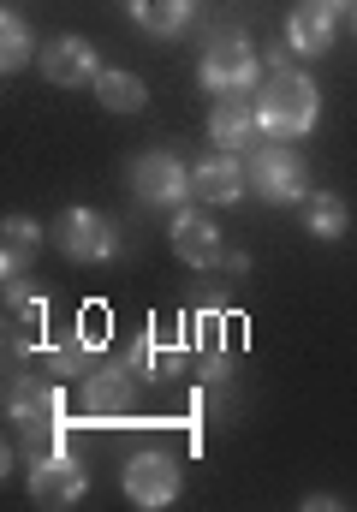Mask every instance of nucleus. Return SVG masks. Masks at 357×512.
I'll list each match as a JSON object with an SVG mask.
<instances>
[{
  "label": "nucleus",
  "instance_id": "obj_17",
  "mask_svg": "<svg viewBox=\"0 0 357 512\" xmlns=\"http://www.w3.org/2000/svg\"><path fill=\"white\" fill-rule=\"evenodd\" d=\"M96 96H102V108H114V114H137L149 90H143L137 72H102V78H96Z\"/></svg>",
  "mask_w": 357,
  "mask_h": 512
},
{
  "label": "nucleus",
  "instance_id": "obj_20",
  "mask_svg": "<svg viewBox=\"0 0 357 512\" xmlns=\"http://www.w3.org/2000/svg\"><path fill=\"white\" fill-rule=\"evenodd\" d=\"M352 24H357V12H352Z\"/></svg>",
  "mask_w": 357,
  "mask_h": 512
},
{
  "label": "nucleus",
  "instance_id": "obj_10",
  "mask_svg": "<svg viewBox=\"0 0 357 512\" xmlns=\"http://www.w3.org/2000/svg\"><path fill=\"white\" fill-rule=\"evenodd\" d=\"M173 256L191 262V268H215L221 262V227L203 209H179V221H173Z\"/></svg>",
  "mask_w": 357,
  "mask_h": 512
},
{
  "label": "nucleus",
  "instance_id": "obj_18",
  "mask_svg": "<svg viewBox=\"0 0 357 512\" xmlns=\"http://www.w3.org/2000/svg\"><path fill=\"white\" fill-rule=\"evenodd\" d=\"M304 221H310V233L316 239H346V227H352V215H346V203L340 197H304Z\"/></svg>",
  "mask_w": 357,
  "mask_h": 512
},
{
  "label": "nucleus",
  "instance_id": "obj_4",
  "mask_svg": "<svg viewBox=\"0 0 357 512\" xmlns=\"http://www.w3.org/2000/svg\"><path fill=\"white\" fill-rule=\"evenodd\" d=\"M256 72L262 66H256V48L244 36H215L203 54V90H215V96H244L256 84Z\"/></svg>",
  "mask_w": 357,
  "mask_h": 512
},
{
  "label": "nucleus",
  "instance_id": "obj_5",
  "mask_svg": "<svg viewBox=\"0 0 357 512\" xmlns=\"http://www.w3.org/2000/svg\"><path fill=\"white\" fill-rule=\"evenodd\" d=\"M250 179L268 203H298L304 197V161L286 149V143H262L250 149Z\"/></svg>",
  "mask_w": 357,
  "mask_h": 512
},
{
  "label": "nucleus",
  "instance_id": "obj_14",
  "mask_svg": "<svg viewBox=\"0 0 357 512\" xmlns=\"http://www.w3.org/2000/svg\"><path fill=\"white\" fill-rule=\"evenodd\" d=\"M131 18L149 36H185L197 18V0H131Z\"/></svg>",
  "mask_w": 357,
  "mask_h": 512
},
{
  "label": "nucleus",
  "instance_id": "obj_9",
  "mask_svg": "<svg viewBox=\"0 0 357 512\" xmlns=\"http://www.w3.org/2000/svg\"><path fill=\"white\" fill-rule=\"evenodd\" d=\"M36 60H42V78L60 84V90H66V84H90V78H102V72H96V48H90L84 36H54Z\"/></svg>",
  "mask_w": 357,
  "mask_h": 512
},
{
  "label": "nucleus",
  "instance_id": "obj_16",
  "mask_svg": "<svg viewBox=\"0 0 357 512\" xmlns=\"http://www.w3.org/2000/svg\"><path fill=\"white\" fill-rule=\"evenodd\" d=\"M30 54H36V48H30V24L6 6V12H0V72L12 78L18 66H30Z\"/></svg>",
  "mask_w": 357,
  "mask_h": 512
},
{
  "label": "nucleus",
  "instance_id": "obj_13",
  "mask_svg": "<svg viewBox=\"0 0 357 512\" xmlns=\"http://www.w3.org/2000/svg\"><path fill=\"white\" fill-rule=\"evenodd\" d=\"M286 42H292L298 54H328V48H334V12L316 6V0H304V6L286 18Z\"/></svg>",
  "mask_w": 357,
  "mask_h": 512
},
{
  "label": "nucleus",
  "instance_id": "obj_2",
  "mask_svg": "<svg viewBox=\"0 0 357 512\" xmlns=\"http://www.w3.org/2000/svg\"><path fill=\"white\" fill-rule=\"evenodd\" d=\"M179 489H185V471H179V459H167V453H137V459L125 465V501H131V507H143V512L173 507Z\"/></svg>",
  "mask_w": 357,
  "mask_h": 512
},
{
  "label": "nucleus",
  "instance_id": "obj_12",
  "mask_svg": "<svg viewBox=\"0 0 357 512\" xmlns=\"http://www.w3.org/2000/svg\"><path fill=\"white\" fill-rule=\"evenodd\" d=\"M256 131H262V120H256L250 102H238V96H221V102H215V114H209V137H215V143H227L238 155V149L256 143Z\"/></svg>",
  "mask_w": 357,
  "mask_h": 512
},
{
  "label": "nucleus",
  "instance_id": "obj_19",
  "mask_svg": "<svg viewBox=\"0 0 357 512\" xmlns=\"http://www.w3.org/2000/svg\"><path fill=\"white\" fill-rule=\"evenodd\" d=\"M316 6H328V12H340V6H346V0H316Z\"/></svg>",
  "mask_w": 357,
  "mask_h": 512
},
{
  "label": "nucleus",
  "instance_id": "obj_11",
  "mask_svg": "<svg viewBox=\"0 0 357 512\" xmlns=\"http://www.w3.org/2000/svg\"><path fill=\"white\" fill-rule=\"evenodd\" d=\"M191 185H197V197L203 203H238L244 197V167H238V155H209V161H197L191 167Z\"/></svg>",
  "mask_w": 357,
  "mask_h": 512
},
{
  "label": "nucleus",
  "instance_id": "obj_8",
  "mask_svg": "<svg viewBox=\"0 0 357 512\" xmlns=\"http://www.w3.org/2000/svg\"><path fill=\"white\" fill-rule=\"evenodd\" d=\"M6 411H12V423H24L30 435H42V429L60 423V387L36 382V376H18V382L6 387Z\"/></svg>",
  "mask_w": 357,
  "mask_h": 512
},
{
  "label": "nucleus",
  "instance_id": "obj_6",
  "mask_svg": "<svg viewBox=\"0 0 357 512\" xmlns=\"http://www.w3.org/2000/svg\"><path fill=\"white\" fill-rule=\"evenodd\" d=\"M54 239L72 262H108L114 256V221L96 215V209H66L54 221Z\"/></svg>",
  "mask_w": 357,
  "mask_h": 512
},
{
  "label": "nucleus",
  "instance_id": "obj_15",
  "mask_svg": "<svg viewBox=\"0 0 357 512\" xmlns=\"http://www.w3.org/2000/svg\"><path fill=\"white\" fill-rule=\"evenodd\" d=\"M0 233H6V256H0V274H6V280H18V274H24V262L36 256V245H42V227H36L30 215H6V227H0Z\"/></svg>",
  "mask_w": 357,
  "mask_h": 512
},
{
  "label": "nucleus",
  "instance_id": "obj_1",
  "mask_svg": "<svg viewBox=\"0 0 357 512\" xmlns=\"http://www.w3.org/2000/svg\"><path fill=\"white\" fill-rule=\"evenodd\" d=\"M316 84L304 78V72H292V66H280V72H268L262 78V90H256V120L268 137H304V131L316 126Z\"/></svg>",
  "mask_w": 357,
  "mask_h": 512
},
{
  "label": "nucleus",
  "instance_id": "obj_7",
  "mask_svg": "<svg viewBox=\"0 0 357 512\" xmlns=\"http://www.w3.org/2000/svg\"><path fill=\"white\" fill-rule=\"evenodd\" d=\"M84 459H72V453H48V459H36V471H30V501L36 507H72L78 495H84Z\"/></svg>",
  "mask_w": 357,
  "mask_h": 512
},
{
  "label": "nucleus",
  "instance_id": "obj_3",
  "mask_svg": "<svg viewBox=\"0 0 357 512\" xmlns=\"http://www.w3.org/2000/svg\"><path fill=\"white\" fill-rule=\"evenodd\" d=\"M131 191H137L143 203H155V209H179L197 185H191V173L179 167V155L149 149V155H137V161H131Z\"/></svg>",
  "mask_w": 357,
  "mask_h": 512
}]
</instances>
